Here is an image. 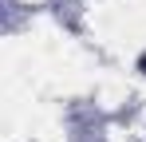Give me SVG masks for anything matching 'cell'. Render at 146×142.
I'll list each match as a JSON object with an SVG mask.
<instances>
[{"label":"cell","mask_w":146,"mask_h":142,"mask_svg":"<svg viewBox=\"0 0 146 142\" xmlns=\"http://www.w3.org/2000/svg\"><path fill=\"white\" fill-rule=\"evenodd\" d=\"M138 71H142V75H146V51H142V55H138Z\"/></svg>","instance_id":"1"}]
</instances>
